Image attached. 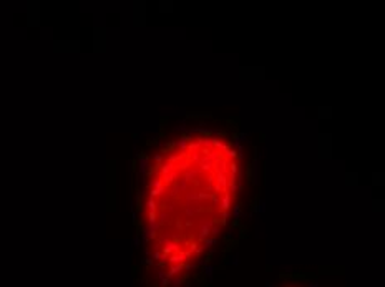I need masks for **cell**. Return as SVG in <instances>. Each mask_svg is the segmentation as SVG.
<instances>
[{"label": "cell", "mask_w": 385, "mask_h": 287, "mask_svg": "<svg viewBox=\"0 0 385 287\" xmlns=\"http://www.w3.org/2000/svg\"><path fill=\"white\" fill-rule=\"evenodd\" d=\"M239 178V153L221 136L183 138L158 156L145 193V231L161 277L184 275L216 241L234 208Z\"/></svg>", "instance_id": "1"}]
</instances>
